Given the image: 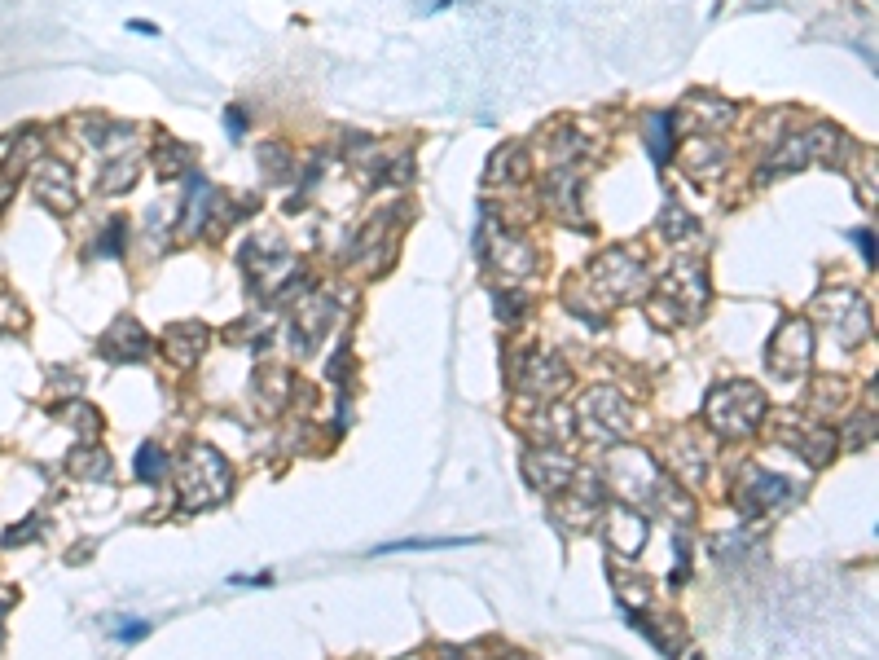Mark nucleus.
<instances>
[{"mask_svg":"<svg viewBox=\"0 0 879 660\" xmlns=\"http://www.w3.org/2000/svg\"><path fill=\"white\" fill-rule=\"evenodd\" d=\"M225 489H229V471H225V462H220L216 449H207V445L189 449V458H185V502L189 506H211V502L225 498Z\"/></svg>","mask_w":879,"mask_h":660,"instance_id":"obj_1","label":"nucleus"},{"mask_svg":"<svg viewBox=\"0 0 879 660\" xmlns=\"http://www.w3.org/2000/svg\"><path fill=\"white\" fill-rule=\"evenodd\" d=\"M761 410H765V405H761V392H756V388H743V383H734V388L712 396L708 418H712V427H721V432L743 436V432H752V427L761 423Z\"/></svg>","mask_w":879,"mask_h":660,"instance_id":"obj_2","label":"nucleus"},{"mask_svg":"<svg viewBox=\"0 0 879 660\" xmlns=\"http://www.w3.org/2000/svg\"><path fill=\"white\" fill-rule=\"evenodd\" d=\"M163 467H168V458H163L154 445H146V449L137 454V471H141V480H159V476H163Z\"/></svg>","mask_w":879,"mask_h":660,"instance_id":"obj_3","label":"nucleus"},{"mask_svg":"<svg viewBox=\"0 0 879 660\" xmlns=\"http://www.w3.org/2000/svg\"><path fill=\"white\" fill-rule=\"evenodd\" d=\"M119 634H124V638H141V634H146V625H119Z\"/></svg>","mask_w":879,"mask_h":660,"instance_id":"obj_4","label":"nucleus"},{"mask_svg":"<svg viewBox=\"0 0 879 660\" xmlns=\"http://www.w3.org/2000/svg\"><path fill=\"white\" fill-rule=\"evenodd\" d=\"M0 621H5V608H0Z\"/></svg>","mask_w":879,"mask_h":660,"instance_id":"obj_5","label":"nucleus"}]
</instances>
